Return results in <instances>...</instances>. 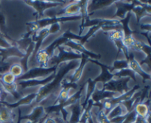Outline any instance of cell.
Segmentation results:
<instances>
[{
	"label": "cell",
	"instance_id": "cell-11",
	"mask_svg": "<svg viewBox=\"0 0 151 123\" xmlns=\"http://www.w3.org/2000/svg\"><path fill=\"white\" fill-rule=\"evenodd\" d=\"M56 72L52 74L50 76L47 77L44 79H34V80H28V81H22L16 82V85L18 86V89L20 88V90H24L27 88H30V87L39 86H45L50 82H51L54 78L55 77Z\"/></svg>",
	"mask_w": 151,
	"mask_h": 123
},
{
	"label": "cell",
	"instance_id": "cell-36",
	"mask_svg": "<svg viewBox=\"0 0 151 123\" xmlns=\"http://www.w3.org/2000/svg\"><path fill=\"white\" fill-rule=\"evenodd\" d=\"M12 64L13 63H9V62H7V63L4 62V63H0V74L1 75H4V74L8 72Z\"/></svg>",
	"mask_w": 151,
	"mask_h": 123
},
{
	"label": "cell",
	"instance_id": "cell-35",
	"mask_svg": "<svg viewBox=\"0 0 151 123\" xmlns=\"http://www.w3.org/2000/svg\"><path fill=\"white\" fill-rule=\"evenodd\" d=\"M134 108V107H133V109H131V111L128 112V114H127L126 119H125V121H124L122 123H135L136 122V121H137V117L138 116H137V114H136Z\"/></svg>",
	"mask_w": 151,
	"mask_h": 123
},
{
	"label": "cell",
	"instance_id": "cell-43",
	"mask_svg": "<svg viewBox=\"0 0 151 123\" xmlns=\"http://www.w3.org/2000/svg\"><path fill=\"white\" fill-rule=\"evenodd\" d=\"M140 29L141 30H142L143 32H146L147 31V32L150 33V31H151V26H150V24H140Z\"/></svg>",
	"mask_w": 151,
	"mask_h": 123
},
{
	"label": "cell",
	"instance_id": "cell-33",
	"mask_svg": "<svg viewBox=\"0 0 151 123\" xmlns=\"http://www.w3.org/2000/svg\"><path fill=\"white\" fill-rule=\"evenodd\" d=\"M0 83L2 84H6V85H10V84L16 83V78L8 72L7 73L2 75L1 79L0 80Z\"/></svg>",
	"mask_w": 151,
	"mask_h": 123
},
{
	"label": "cell",
	"instance_id": "cell-32",
	"mask_svg": "<svg viewBox=\"0 0 151 123\" xmlns=\"http://www.w3.org/2000/svg\"><path fill=\"white\" fill-rule=\"evenodd\" d=\"M9 72L11 73L13 76L16 77V78L20 77L21 75H23L24 72L23 68L22 67L19 63H14L11 65L10 68V70H9Z\"/></svg>",
	"mask_w": 151,
	"mask_h": 123
},
{
	"label": "cell",
	"instance_id": "cell-4",
	"mask_svg": "<svg viewBox=\"0 0 151 123\" xmlns=\"http://www.w3.org/2000/svg\"><path fill=\"white\" fill-rule=\"evenodd\" d=\"M69 39L64 37L60 36L56 38L50 46L46 47L45 49L40 50L35 56V59L39 65V67L48 68L49 60L54 55V52L57 50L58 47L62 44H64Z\"/></svg>",
	"mask_w": 151,
	"mask_h": 123
},
{
	"label": "cell",
	"instance_id": "cell-27",
	"mask_svg": "<svg viewBox=\"0 0 151 123\" xmlns=\"http://www.w3.org/2000/svg\"><path fill=\"white\" fill-rule=\"evenodd\" d=\"M131 51L135 50V51L144 52V53L147 55V57H150V46L147 45V44H145L144 42H142V41H136L135 43L134 44V45H133V47H131Z\"/></svg>",
	"mask_w": 151,
	"mask_h": 123
},
{
	"label": "cell",
	"instance_id": "cell-10",
	"mask_svg": "<svg viewBox=\"0 0 151 123\" xmlns=\"http://www.w3.org/2000/svg\"><path fill=\"white\" fill-rule=\"evenodd\" d=\"M63 45H64V47H68V48L71 49V50L76 52V53H80V54L86 55V56H88V58L92 59V60H98L101 58V55L95 54V53H92V52L88 51V50L85 48L84 45H82V44L77 42V41L69 39Z\"/></svg>",
	"mask_w": 151,
	"mask_h": 123
},
{
	"label": "cell",
	"instance_id": "cell-15",
	"mask_svg": "<svg viewBox=\"0 0 151 123\" xmlns=\"http://www.w3.org/2000/svg\"><path fill=\"white\" fill-rule=\"evenodd\" d=\"M128 68L133 71L136 75H138L142 78L143 81H145L147 80H150V75L149 73H147L144 69H142L141 66L139 65V63L136 60L135 56L132 52H130L129 58L128 59Z\"/></svg>",
	"mask_w": 151,
	"mask_h": 123
},
{
	"label": "cell",
	"instance_id": "cell-37",
	"mask_svg": "<svg viewBox=\"0 0 151 123\" xmlns=\"http://www.w3.org/2000/svg\"><path fill=\"white\" fill-rule=\"evenodd\" d=\"M48 29L50 35V34H55L60 30V24L59 23L54 24H52L50 26H49Z\"/></svg>",
	"mask_w": 151,
	"mask_h": 123
},
{
	"label": "cell",
	"instance_id": "cell-31",
	"mask_svg": "<svg viewBox=\"0 0 151 123\" xmlns=\"http://www.w3.org/2000/svg\"><path fill=\"white\" fill-rule=\"evenodd\" d=\"M128 69V61L127 60H116L114 61L113 66L111 67L110 72L114 70H122V69Z\"/></svg>",
	"mask_w": 151,
	"mask_h": 123
},
{
	"label": "cell",
	"instance_id": "cell-6",
	"mask_svg": "<svg viewBox=\"0 0 151 123\" xmlns=\"http://www.w3.org/2000/svg\"><path fill=\"white\" fill-rule=\"evenodd\" d=\"M140 89V86L139 85H136L135 86H134V88H131L128 92L125 93V94H122V95H119L118 97H112V98L107 99V100H103V102H101L102 104V108H103V110L104 111V113L106 114V115L107 116L108 114L114 109L116 106L117 105L121 104L122 102L125 101V100H128L132 97L134 94V93L137 92L138 90Z\"/></svg>",
	"mask_w": 151,
	"mask_h": 123
},
{
	"label": "cell",
	"instance_id": "cell-46",
	"mask_svg": "<svg viewBox=\"0 0 151 123\" xmlns=\"http://www.w3.org/2000/svg\"><path fill=\"white\" fill-rule=\"evenodd\" d=\"M1 77H2V75H1V74H0V80L1 79Z\"/></svg>",
	"mask_w": 151,
	"mask_h": 123
},
{
	"label": "cell",
	"instance_id": "cell-47",
	"mask_svg": "<svg viewBox=\"0 0 151 123\" xmlns=\"http://www.w3.org/2000/svg\"><path fill=\"white\" fill-rule=\"evenodd\" d=\"M26 123H31V122H29V121H27V122H26Z\"/></svg>",
	"mask_w": 151,
	"mask_h": 123
},
{
	"label": "cell",
	"instance_id": "cell-34",
	"mask_svg": "<svg viewBox=\"0 0 151 123\" xmlns=\"http://www.w3.org/2000/svg\"><path fill=\"white\" fill-rule=\"evenodd\" d=\"M95 116L98 123H110V121L107 118V116L104 113L103 110L99 109L98 111L95 113Z\"/></svg>",
	"mask_w": 151,
	"mask_h": 123
},
{
	"label": "cell",
	"instance_id": "cell-8",
	"mask_svg": "<svg viewBox=\"0 0 151 123\" xmlns=\"http://www.w3.org/2000/svg\"><path fill=\"white\" fill-rule=\"evenodd\" d=\"M58 68V66L48 68H41L38 66V67L31 68L27 72L16 78V82L22 81H28V80L39 79V78H45V77L47 78L52 74L56 72Z\"/></svg>",
	"mask_w": 151,
	"mask_h": 123
},
{
	"label": "cell",
	"instance_id": "cell-42",
	"mask_svg": "<svg viewBox=\"0 0 151 123\" xmlns=\"http://www.w3.org/2000/svg\"><path fill=\"white\" fill-rule=\"evenodd\" d=\"M127 114H126L125 115H122V116L116 117L110 119V120H109L110 121V123H122L125 121V119H126Z\"/></svg>",
	"mask_w": 151,
	"mask_h": 123
},
{
	"label": "cell",
	"instance_id": "cell-17",
	"mask_svg": "<svg viewBox=\"0 0 151 123\" xmlns=\"http://www.w3.org/2000/svg\"><path fill=\"white\" fill-rule=\"evenodd\" d=\"M25 53L21 51L16 44L12 45L9 48H0V57H1L0 63H2L5 62V60L10 57H17L22 58L24 57Z\"/></svg>",
	"mask_w": 151,
	"mask_h": 123
},
{
	"label": "cell",
	"instance_id": "cell-16",
	"mask_svg": "<svg viewBox=\"0 0 151 123\" xmlns=\"http://www.w3.org/2000/svg\"><path fill=\"white\" fill-rule=\"evenodd\" d=\"M80 11H81V3H80V1H73L72 4H70L69 5L68 4L64 8L55 13L52 16L60 17V16H78V15H81L80 14Z\"/></svg>",
	"mask_w": 151,
	"mask_h": 123
},
{
	"label": "cell",
	"instance_id": "cell-39",
	"mask_svg": "<svg viewBox=\"0 0 151 123\" xmlns=\"http://www.w3.org/2000/svg\"><path fill=\"white\" fill-rule=\"evenodd\" d=\"M5 28H6V22H5V17L4 15L0 12V29H3L4 30V35H7L5 33ZM1 32V31H0Z\"/></svg>",
	"mask_w": 151,
	"mask_h": 123
},
{
	"label": "cell",
	"instance_id": "cell-3",
	"mask_svg": "<svg viewBox=\"0 0 151 123\" xmlns=\"http://www.w3.org/2000/svg\"><path fill=\"white\" fill-rule=\"evenodd\" d=\"M120 24L119 20L117 19H103V21L99 24L96 25V26L91 27L89 28V30L88 31L86 35H78L77 34L72 33L70 31V29L66 31V32L63 33V35H62L64 38H67L69 40H75L77 41V42L80 43L82 45H84L86 42H88V40L91 38V36L94 35L96 32L97 30H99L100 29H101L103 26H107V25H116Z\"/></svg>",
	"mask_w": 151,
	"mask_h": 123
},
{
	"label": "cell",
	"instance_id": "cell-25",
	"mask_svg": "<svg viewBox=\"0 0 151 123\" xmlns=\"http://www.w3.org/2000/svg\"><path fill=\"white\" fill-rule=\"evenodd\" d=\"M86 83H87L86 96V98L85 100H84V101L81 103V106H82L83 111L86 109L88 100L91 99V95H92V94L94 93V90L96 89V83L93 81L92 79L89 78V79H88V81H86Z\"/></svg>",
	"mask_w": 151,
	"mask_h": 123
},
{
	"label": "cell",
	"instance_id": "cell-7",
	"mask_svg": "<svg viewBox=\"0 0 151 123\" xmlns=\"http://www.w3.org/2000/svg\"><path fill=\"white\" fill-rule=\"evenodd\" d=\"M27 5L32 7L35 10V13H34L35 16H36L35 20L41 19L43 16H44V11L47 9L52 8V7H58L66 3L69 2L67 1H24Z\"/></svg>",
	"mask_w": 151,
	"mask_h": 123
},
{
	"label": "cell",
	"instance_id": "cell-14",
	"mask_svg": "<svg viewBox=\"0 0 151 123\" xmlns=\"http://www.w3.org/2000/svg\"><path fill=\"white\" fill-rule=\"evenodd\" d=\"M49 35H50V32H49L48 27H47L44 28V29H40V30H38V32L34 33L33 35L31 36L32 42L35 43V47H34L33 53H32V55H31L30 58H29L30 59V61L32 59H35V55H36V53L40 50V48H41V44H42L43 41H44V40Z\"/></svg>",
	"mask_w": 151,
	"mask_h": 123
},
{
	"label": "cell",
	"instance_id": "cell-48",
	"mask_svg": "<svg viewBox=\"0 0 151 123\" xmlns=\"http://www.w3.org/2000/svg\"><path fill=\"white\" fill-rule=\"evenodd\" d=\"M0 3H1V1H0Z\"/></svg>",
	"mask_w": 151,
	"mask_h": 123
},
{
	"label": "cell",
	"instance_id": "cell-24",
	"mask_svg": "<svg viewBox=\"0 0 151 123\" xmlns=\"http://www.w3.org/2000/svg\"><path fill=\"white\" fill-rule=\"evenodd\" d=\"M34 47H35V43L32 42L28 47L27 50L25 52V54L24 55L23 58H22L19 61V64L22 66V67L23 68L24 72H27L29 70V67H28V60L30 58L31 55H32V53H33Z\"/></svg>",
	"mask_w": 151,
	"mask_h": 123
},
{
	"label": "cell",
	"instance_id": "cell-1",
	"mask_svg": "<svg viewBox=\"0 0 151 123\" xmlns=\"http://www.w3.org/2000/svg\"><path fill=\"white\" fill-rule=\"evenodd\" d=\"M79 60H72L68 63L60 64L58 66V72L56 73L54 79L47 83V85L43 86L39 88L37 92V96L35 99V104H39L43 103L50 98V97L55 95L56 92L59 89H61V83L64 77L72 69H75L79 66Z\"/></svg>",
	"mask_w": 151,
	"mask_h": 123
},
{
	"label": "cell",
	"instance_id": "cell-18",
	"mask_svg": "<svg viewBox=\"0 0 151 123\" xmlns=\"http://www.w3.org/2000/svg\"><path fill=\"white\" fill-rule=\"evenodd\" d=\"M44 108L45 107L44 106H41V105L35 106L29 114L22 116V117H21L22 120L27 119L31 123H38L39 121L46 115Z\"/></svg>",
	"mask_w": 151,
	"mask_h": 123
},
{
	"label": "cell",
	"instance_id": "cell-29",
	"mask_svg": "<svg viewBox=\"0 0 151 123\" xmlns=\"http://www.w3.org/2000/svg\"><path fill=\"white\" fill-rule=\"evenodd\" d=\"M129 78L130 79L134 80V82H137L136 74L131 69H130L129 68L128 69L119 70L117 72H115L114 74V78H117V79H119V78Z\"/></svg>",
	"mask_w": 151,
	"mask_h": 123
},
{
	"label": "cell",
	"instance_id": "cell-26",
	"mask_svg": "<svg viewBox=\"0 0 151 123\" xmlns=\"http://www.w3.org/2000/svg\"><path fill=\"white\" fill-rule=\"evenodd\" d=\"M128 114L125 108L122 106V104H119L117 106H115L107 115V118L110 120V119H113V118L116 117L122 116V115H125Z\"/></svg>",
	"mask_w": 151,
	"mask_h": 123
},
{
	"label": "cell",
	"instance_id": "cell-20",
	"mask_svg": "<svg viewBox=\"0 0 151 123\" xmlns=\"http://www.w3.org/2000/svg\"><path fill=\"white\" fill-rule=\"evenodd\" d=\"M37 96V92L31 93V94H28V95L25 96V97H22L20 100H18L16 103H8L7 102H4L2 103L3 105L6 106L7 107L10 108V109H18L22 106H26V105H30L32 102L35 100V97Z\"/></svg>",
	"mask_w": 151,
	"mask_h": 123
},
{
	"label": "cell",
	"instance_id": "cell-21",
	"mask_svg": "<svg viewBox=\"0 0 151 123\" xmlns=\"http://www.w3.org/2000/svg\"><path fill=\"white\" fill-rule=\"evenodd\" d=\"M88 56L84 54H81V60L79 63V66L76 68L75 72H74L72 77L69 78V83H77V82H78L81 80L84 67H85L86 64L88 62Z\"/></svg>",
	"mask_w": 151,
	"mask_h": 123
},
{
	"label": "cell",
	"instance_id": "cell-28",
	"mask_svg": "<svg viewBox=\"0 0 151 123\" xmlns=\"http://www.w3.org/2000/svg\"><path fill=\"white\" fill-rule=\"evenodd\" d=\"M2 86L3 88L5 90L6 92L8 93L9 94H11L13 97V98L16 100H19L21 99V94H19V90H18V86L16 83L10 84V85H6V84H2L1 83Z\"/></svg>",
	"mask_w": 151,
	"mask_h": 123
},
{
	"label": "cell",
	"instance_id": "cell-12",
	"mask_svg": "<svg viewBox=\"0 0 151 123\" xmlns=\"http://www.w3.org/2000/svg\"><path fill=\"white\" fill-rule=\"evenodd\" d=\"M115 3H116L117 10H116V13L113 16V18L119 17L121 18V19H125L128 12L132 11L133 8L136 5H138L139 4V1H131L130 2L116 1H115Z\"/></svg>",
	"mask_w": 151,
	"mask_h": 123
},
{
	"label": "cell",
	"instance_id": "cell-45",
	"mask_svg": "<svg viewBox=\"0 0 151 123\" xmlns=\"http://www.w3.org/2000/svg\"><path fill=\"white\" fill-rule=\"evenodd\" d=\"M18 112H19V117H18V120L16 123H22V111H21L20 108H18Z\"/></svg>",
	"mask_w": 151,
	"mask_h": 123
},
{
	"label": "cell",
	"instance_id": "cell-23",
	"mask_svg": "<svg viewBox=\"0 0 151 123\" xmlns=\"http://www.w3.org/2000/svg\"><path fill=\"white\" fill-rule=\"evenodd\" d=\"M116 1H113V0H108V1H101V0H98V1H92L91 4H88L87 7V12H88V15L91 16L94 13V11L100 9H103L104 7H108V6L111 5L113 3H115Z\"/></svg>",
	"mask_w": 151,
	"mask_h": 123
},
{
	"label": "cell",
	"instance_id": "cell-19",
	"mask_svg": "<svg viewBox=\"0 0 151 123\" xmlns=\"http://www.w3.org/2000/svg\"><path fill=\"white\" fill-rule=\"evenodd\" d=\"M81 103H81V100H78L75 104L67 107L68 110L66 111L69 110L72 112L70 119H69V121H68L69 123H79V120L80 119H81V114H82L83 111L82 109V106H81Z\"/></svg>",
	"mask_w": 151,
	"mask_h": 123
},
{
	"label": "cell",
	"instance_id": "cell-41",
	"mask_svg": "<svg viewBox=\"0 0 151 123\" xmlns=\"http://www.w3.org/2000/svg\"><path fill=\"white\" fill-rule=\"evenodd\" d=\"M13 44L7 41V39L4 38H1L0 37V48H9Z\"/></svg>",
	"mask_w": 151,
	"mask_h": 123
},
{
	"label": "cell",
	"instance_id": "cell-2",
	"mask_svg": "<svg viewBox=\"0 0 151 123\" xmlns=\"http://www.w3.org/2000/svg\"><path fill=\"white\" fill-rule=\"evenodd\" d=\"M81 19V15L78 16H60V17H56L52 16L50 18H44V19L35 20L34 22L27 23V33L22 36V38H29L32 36L34 33L38 32V30L47 27L52 24L56 23H64L67 22H72V21H77Z\"/></svg>",
	"mask_w": 151,
	"mask_h": 123
},
{
	"label": "cell",
	"instance_id": "cell-9",
	"mask_svg": "<svg viewBox=\"0 0 151 123\" xmlns=\"http://www.w3.org/2000/svg\"><path fill=\"white\" fill-rule=\"evenodd\" d=\"M129 78H122L119 79H113L109 82L106 83L103 86L102 89L105 91H112V92L119 93L121 95L125 93L128 92L131 88L128 86V82L130 81Z\"/></svg>",
	"mask_w": 151,
	"mask_h": 123
},
{
	"label": "cell",
	"instance_id": "cell-22",
	"mask_svg": "<svg viewBox=\"0 0 151 123\" xmlns=\"http://www.w3.org/2000/svg\"><path fill=\"white\" fill-rule=\"evenodd\" d=\"M116 93L115 92L105 91V90L103 89H95L92 95H91V99L94 102V103H100V102H103V100H107V99L116 97Z\"/></svg>",
	"mask_w": 151,
	"mask_h": 123
},
{
	"label": "cell",
	"instance_id": "cell-5",
	"mask_svg": "<svg viewBox=\"0 0 151 123\" xmlns=\"http://www.w3.org/2000/svg\"><path fill=\"white\" fill-rule=\"evenodd\" d=\"M58 50V55H54L50 59L48 63V67L58 66L62 63L66 61H72V60H78L81 59V54L73 51L71 49L64 46H60L57 48Z\"/></svg>",
	"mask_w": 151,
	"mask_h": 123
},
{
	"label": "cell",
	"instance_id": "cell-30",
	"mask_svg": "<svg viewBox=\"0 0 151 123\" xmlns=\"http://www.w3.org/2000/svg\"><path fill=\"white\" fill-rule=\"evenodd\" d=\"M69 91L70 90L67 88H61L58 93V95L57 96L55 101L52 105H58L59 106H61L64 104L65 102L68 100L69 97Z\"/></svg>",
	"mask_w": 151,
	"mask_h": 123
},
{
	"label": "cell",
	"instance_id": "cell-44",
	"mask_svg": "<svg viewBox=\"0 0 151 123\" xmlns=\"http://www.w3.org/2000/svg\"><path fill=\"white\" fill-rule=\"evenodd\" d=\"M50 116V115H49ZM47 117V118L45 119V120L44 121V122L43 123H56L55 121V119H53L52 117Z\"/></svg>",
	"mask_w": 151,
	"mask_h": 123
},
{
	"label": "cell",
	"instance_id": "cell-40",
	"mask_svg": "<svg viewBox=\"0 0 151 123\" xmlns=\"http://www.w3.org/2000/svg\"><path fill=\"white\" fill-rule=\"evenodd\" d=\"M52 118L55 119V121L56 123H69L68 122V121H65L64 119H63L60 112H58V113H55V114L53 115Z\"/></svg>",
	"mask_w": 151,
	"mask_h": 123
},
{
	"label": "cell",
	"instance_id": "cell-38",
	"mask_svg": "<svg viewBox=\"0 0 151 123\" xmlns=\"http://www.w3.org/2000/svg\"><path fill=\"white\" fill-rule=\"evenodd\" d=\"M8 94V93L6 92L5 90L3 88L1 84L0 83V104H2L4 102H5L4 100H5L6 97H7Z\"/></svg>",
	"mask_w": 151,
	"mask_h": 123
},
{
	"label": "cell",
	"instance_id": "cell-13",
	"mask_svg": "<svg viewBox=\"0 0 151 123\" xmlns=\"http://www.w3.org/2000/svg\"><path fill=\"white\" fill-rule=\"evenodd\" d=\"M88 61L96 63V64L98 65V66H100V67H101V73H100V75H99L97 78H96L95 79L93 80V81H94L96 84H97V83L102 82L103 83V85H104L106 83L109 82V81L114 79V74L110 72L111 66L103 64V63H100L98 60H92V59L90 58L88 59Z\"/></svg>",
	"mask_w": 151,
	"mask_h": 123
}]
</instances>
